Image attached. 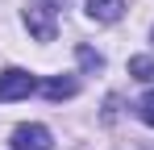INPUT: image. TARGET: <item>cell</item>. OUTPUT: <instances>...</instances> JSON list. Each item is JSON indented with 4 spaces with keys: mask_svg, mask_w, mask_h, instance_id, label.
<instances>
[{
    "mask_svg": "<svg viewBox=\"0 0 154 150\" xmlns=\"http://www.w3.org/2000/svg\"><path fill=\"white\" fill-rule=\"evenodd\" d=\"M38 88V79L21 67H8V71L0 75V104H8V100H25L29 92Z\"/></svg>",
    "mask_w": 154,
    "mask_h": 150,
    "instance_id": "obj_1",
    "label": "cell"
},
{
    "mask_svg": "<svg viewBox=\"0 0 154 150\" xmlns=\"http://www.w3.org/2000/svg\"><path fill=\"white\" fill-rule=\"evenodd\" d=\"M25 21H29V29H33L38 42H54V8H50V4L33 0V4L25 8Z\"/></svg>",
    "mask_w": 154,
    "mask_h": 150,
    "instance_id": "obj_2",
    "label": "cell"
},
{
    "mask_svg": "<svg viewBox=\"0 0 154 150\" xmlns=\"http://www.w3.org/2000/svg\"><path fill=\"white\" fill-rule=\"evenodd\" d=\"M13 150H54L46 125H17L13 129Z\"/></svg>",
    "mask_w": 154,
    "mask_h": 150,
    "instance_id": "obj_3",
    "label": "cell"
},
{
    "mask_svg": "<svg viewBox=\"0 0 154 150\" xmlns=\"http://www.w3.org/2000/svg\"><path fill=\"white\" fill-rule=\"evenodd\" d=\"M83 4H88V17L100 25H112L121 17V8H125V0H83Z\"/></svg>",
    "mask_w": 154,
    "mask_h": 150,
    "instance_id": "obj_4",
    "label": "cell"
},
{
    "mask_svg": "<svg viewBox=\"0 0 154 150\" xmlns=\"http://www.w3.org/2000/svg\"><path fill=\"white\" fill-rule=\"evenodd\" d=\"M42 92H46V100H71L79 92V83H75V79H50Z\"/></svg>",
    "mask_w": 154,
    "mask_h": 150,
    "instance_id": "obj_5",
    "label": "cell"
},
{
    "mask_svg": "<svg viewBox=\"0 0 154 150\" xmlns=\"http://www.w3.org/2000/svg\"><path fill=\"white\" fill-rule=\"evenodd\" d=\"M129 75L133 79H146V83H154V58H129Z\"/></svg>",
    "mask_w": 154,
    "mask_h": 150,
    "instance_id": "obj_6",
    "label": "cell"
},
{
    "mask_svg": "<svg viewBox=\"0 0 154 150\" xmlns=\"http://www.w3.org/2000/svg\"><path fill=\"white\" fill-rule=\"evenodd\" d=\"M137 117H142V121L154 129V92H146V96L137 100Z\"/></svg>",
    "mask_w": 154,
    "mask_h": 150,
    "instance_id": "obj_7",
    "label": "cell"
},
{
    "mask_svg": "<svg viewBox=\"0 0 154 150\" xmlns=\"http://www.w3.org/2000/svg\"><path fill=\"white\" fill-rule=\"evenodd\" d=\"M79 63H83V71H100L104 67V58L96 54V50H88V46H79Z\"/></svg>",
    "mask_w": 154,
    "mask_h": 150,
    "instance_id": "obj_8",
    "label": "cell"
}]
</instances>
